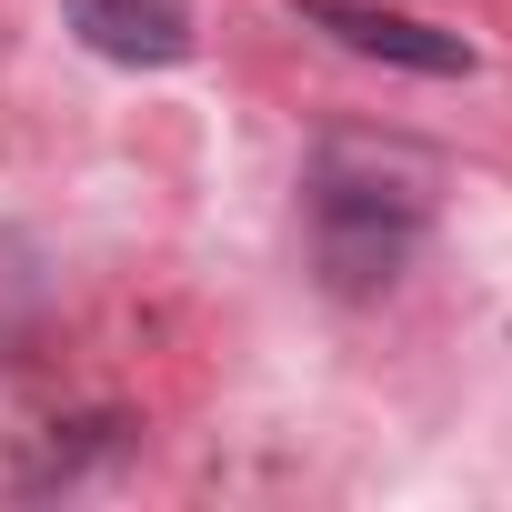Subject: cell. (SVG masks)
<instances>
[{
	"mask_svg": "<svg viewBox=\"0 0 512 512\" xmlns=\"http://www.w3.org/2000/svg\"><path fill=\"white\" fill-rule=\"evenodd\" d=\"M432 231V191L412 161L392 151H322L302 171V241H312V272L342 302H372L412 272V251Z\"/></svg>",
	"mask_w": 512,
	"mask_h": 512,
	"instance_id": "obj_1",
	"label": "cell"
},
{
	"mask_svg": "<svg viewBox=\"0 0 512 512\" xmlns=\"http://www.w3.org/2000/svg\"><path fill=\"white\" fill-rule=\"evenodd\" d=\"M292 11H302L322 41L362 51V61H392V71H422V81H462V71H472L462 31H432V21H412V11H372V0H292Z\"/></svg>",
	"mask_w": 512,
	"mask_h": 512,
	"instance_id": "obj_2",
	"label": "cell"
},
{
	"mask_svg": "<svg viewBox=\"0 0 512 512\" xmlns=\"http://www.w3.org/2000/svg\"><path fill=\"white\" fill-rule=\"evenodd\" d=\"M61 11L101 61H131V71L191 61V0H61Z\"/></svg>",
	"mask_w": 512,
	"mask_h": 512,
	"instance_id": "obj_3",
	"label": "cell"
}]
</instances>
